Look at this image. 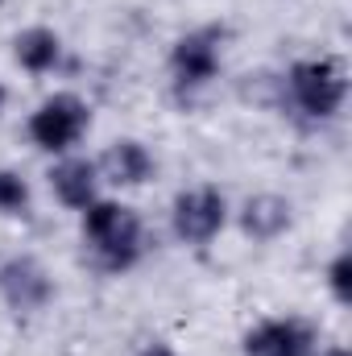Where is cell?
<instances>
[{"instance_id":"cell-16","label":"cell","mask_w":352,"mask_h":356,"mask_svg":"<svg viewBox=\"0 0 352 356\" xmlns=\"http://www.w3.org/2000/svg\"><path fill=\"white\" fill-rule=\"evenodd\" d=\"M0 104H4V88H0Z\"/></svg>"},{"instance_id":"cell-11","label":"cell","mask_w":352,"mask_h":356,"mask_svg":"<svg viewBox=\"0 0 352 356\" xmlns=\"http://www.w3.org/2000/svg\"><path fill=\"white\" fill-rule=\"evenodd\" d=\"M17 58L29 71H50L58 63V38L50 29H29L17 38Z\"/></svg>"},{"instance_id":"cell-12","label":"cell","mask_w":352,"mask_h":356,"mask_svg":"<svg viewBox=\"0 0 352 356\" xmlns=\"http://www.w3.org/2000/svg\"><path fill=\"white\" fill-rule=\"evenodd\" d=\"M25 199H29V186H25L17 175L0 170V211H21Z\"/></svg>"},{"instance_id":"cell-2","label":"cell","mask_w":352,"mask_h":356,"mask_svg":"<svg viewBox=\"0 0 352 356\" xmlns=\"http://www.w3.org/2000/svg\"><path fill=\"white\" fill-rule=\"evenodd\" d=\"M290 91L294 104L307 116H332L344 99V71L332 58H315V63H298L290 71Z\"/></svg>"},{"instance_id":"cell-5","label":"cell","mask_w":352,"mask_h":356,"mask_svg":"<svg viewBox=\"0 0 352 356\" xmlns=\"http://www.w3.org/2000/svg\"><path fill=\"white\" fill-rule=\"evenodd\" d=\"M220 29H199V33H186L182 42L175 46V75L182 88H199L216 75L220 67Z\"/></svg>"},{"instance_id":"cell-3","label":"cell","mask_w":352,"mask_h":356,"mask_svg":"<svg viewBox=\"0 0 352 356\" xmlns=\"http://www.w3.org/2000/svg\"><path fill=\"white\" fill-rule=\"evenodd\" d=\"M83 129H88V104L79 95H54L29 120V137L42 149H67L79 141Z\"/></svg>"},{"instance_id":"cell-15","label":"cell","mask_w":352,"mask_h":356,"mask_svg":"<svg viewBox=\"0 0 352 356\" xmlns=\"http://www.w3.org/2000/svg\"><path fill=\"white\" fill-rule=\"evenodd\" d=\"M328 356H349V353H344V348H336V353H328Z\"/></svg>"},{"instance_id":"cell-10","label":"cell","mask_w":352,"mask_h":356,"mask_svg":"<svg viewBox=\"0 0 352 356\" xmlns=\"http://www.w3.org/2000/svg\"><path fill=\"white\" fill-rule=\"evenodd\" d=\"M54 191H58V199L67 203V207H91V195H95V170H91L88 162H63L54 175Z\"/></svg>"},{"instance_id":"cell-4","label":"cell","mask_w":352,"mask_h":356,"mask_svg":"<svg viewBox=\"0 0 352 356\" xmlns=\"http://www.w3.org/2000/svg\"><path fill=\"white\" fill-rule=\"evenodd\" d=\"M224 224V199L220 191L211 186H199V191H186L175 199V232L191 245H203L220 232Z\"/></svg>"},{"instance_id":"cell-14","label":"cell","mask_w":352,"mask_h":356,"mask_svg":"<svg viewBox=\"0 0 352 356\" xmlns=\"http://www.w3.org/2000/svg\"><path fill=\"white\" fill-rule=\"evenodd\" d=\"M141 356H175V353H170L166 344H150V348H145V353H141Z\"/></svg>"},{"instance_id":"cell-7","label":"cell","mask_w":352,"mask_h":356,"mask_svg":"<svg viewBox=\"0 0 352 356\" xmlns=\"http://www.w3.org/2000/svg\"><path fill=\"white\" fill-rule=\"evenodd\" d=\"M249 356H311V332L294 319H273L262 323L257 332H249L245 340Z\"/></svg>"},{"instance_id":"cell-8","label":"cell","mask_w":352,"mask_h":356,"mask_svg":"<svg viewBox=\"0 0 352 356\" xmlns=\"http://www.w3.org/2000/svg\"><path fill=\"white\" fill-rule=\"evenodd\" d=\"M104 175L120 186H141L145 178L154 175V158L145 154V145L137 141H120L104 154Z\"/></svg>"},{"instance_id":"cell-13","label":"cell","mask_w":352,"mask_h":356,"mask_svg":"<svg viewBox=\"0 0 352 356\" xmlns=\"http://www.w3.org/2000/svg\"><path fill=\"white\" fill-rule=\"evenodd\" d=\"M349 277H352V261H349V253H344V257H336V261H332V290H336V298H340V302H349V298H352Z\"/></svg>"},{"instance_id":"cell-6","label":"cell","mask_w":352,"mask_h":356,"mask_svg":"<svg viewBox=\"0 0 352 356\" xmlns=\"http://www.w3.org/2000/svg\"><path fill=\"white\" fill-rule=\"evenodd\" d=\"M0 290L13 311H42L50 302V277L29 257H13L0 266Z\"/></svg>"},{"instance_id":"cell-9","label":"cell","mask_w":352,"mask_h":356,"mask_svg":"<svg viewBox=\"0 0 352 356\" xmlns=\"http://www.w3.org/2000/svg\"><path fill=\"white\" fill-rule=\"evenodd\" d=\"M241 224H245L249 236H257V241H273V236L290 224V203L278 199V195H257V199H249Z\"/></svg>"},{"instance_id":"cell-1","label":"cell","mask_w":352,"mask_h":356,"mask_svg":"<svg viewBox=\"0 0 352 356\" xmlns=\"http://www.w3.org/2000/svg\"><path fill=\"white\" fill-rule=\"evenodd\" d=\"M83 232L95 245L99 261L108 269H129L141 253V224L133 216V207H120V203H91L88 220H83Z\"/></svg>"}]
</instances>
